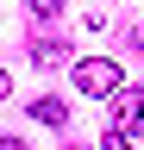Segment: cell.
Listing matches in <instances>:
<instances>
[{
	"instance_id": "5b68a950",
	"label": "cell",
	"mask_w": 144,
	"mask_h": 150,
	"mask_svg": "<svg viewBox=\"0 0 144 150\" xmlns=\"http://www.w3.org/2000/svg\"><path fill=\"white\" fill-rule=\"evenodd\" d=\"M100 150H132V131H119V125H113V131L100 138Z\"/></svg>"
},
{
	"instance_id": "7a4b0ae2",
	"label": "cell",
	"mask_w": 144,
	"mask_h": 150,
	"mask_svg": "<svg viewBox=\"0 0 144 150\" xmlns=\"http://www.w3.org/2000/svg\"><path fill=\"white\" fill-rule=\"evenodd\" d=\"M113 125L132 131V138L144 131V88H119V94H113Z\"/></svg>"
},
{
	"instance_id": "8992f818",
	"label": "cell",
	"mask_w": 144,
	"mask_h": 150,
	"mask_svg": "<svg viewBox=\"0 0 144 150\" xmlns=\"http://www.w3.org/2000/svg\"><path fill=\"white\" fill-rule=\"evenodd\" d=\"M31 13H38V19H57V13H63V0H31Z\"/></svg>"
},
{
	"instance_id": "3957f363",
	"label": "cell",
	"mask_w": 144,
	"mask_h": 150,
	"mask_svg": "<svg viewBox=\"0 0 144 150\" xmlns=\"http://www.w3.org/2000/svg\"><path fill=\"white\" fill-rule=\"evenodd\" d=\"M31 119H38V125H69V106L44 94V100H31Z\"/></svg>"
},
{
	"instance_id": "52a82bcc",
	"label": "cell",
	"mask_w": 144,
	"mask_h": 150,
	"mask_svg": "<svg viewBox=\"0 0 144 150\" xmlns=\"http://www.w3.org/2000/svg\"><path fill=\"white\" fill-rule=\"evenodd\" d=\"M0 150H25V138H0Z\"/></svg>"
},
{
	"instance_id": "277c9868",
	"label": "cell",
	"mask_w": 144,
	"mask_h": 150,
	"mask_svg": "<svg viewBox=\"0 0 144 150\" xmlns=\"http://www.w3.org/2000/svg\"><path fill=\"white\" fill-rule=\"evenodd\" d=\"M31 56H38V63H63V56H69V44H57V38H38V44H31Z\"/></svg>"
},
{
	"instance_id": "9c48e42d",
	"label": "cell",
	"mask_w": 144,
	"mask_h": 150,
	"mask_svg": "<svg viewBox=\"0 0 144 150\" xmlns=\"http://www.w3.org/2000/svg\"><path fill=\"white\" fill-rule=\"evenodd\" d=\"M69 150H75V144H69Z\"/></svg>"
},
{
	"instance_id": "ba28073f",
	"label": "cell",
	"mask_w": 144,
	"mask_h": 150,
	"mask_svg": "<svg viewBox=\"0 0 144 150\" xmlns=\"http://www.w3.org/2000/svg\"><path fill=\"white\" fill-rule=\"evenodd\" d=\"M6 94H13V81H6V69H0V100H6Z\"/></svg>"
},
{
	"instance_id": "6da1fadb",
	"label": "cell",
	"mask_w": 144,
	"mask_h": 150,
	"mask_svg": "<svg viewBox=\"0 0 144 150\" xmlns=\"http://www.w3.org/2000/svg\"><path fill=\"white\" fill-rule=\"evenodd\" d=\"M119 81H125V69H119V63H106V56H82V63H75V88H82V94H94V100L119 94Z\"/></svg>"
}]
</instances>
